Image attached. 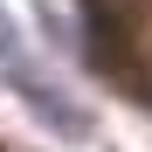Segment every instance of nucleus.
<instances>
[{
    "instance_id": "obj_1",
    "label": "nucleus",
    "mask_w": 152,
    "mask_h": 152,
    "mask_svg": "<svg viewBox=\"0 0 152 152\" xmlns=\"http://www.w3.org/2000/svg\"><path fill=\"white\" fill-rule=\"evenodd\" d=\"M7 83L21 90V104H28V111H35L42 124H56L62 138H83V132H90V118H83V104H69V97H62L56 83H48V76H42L35 62H21V69H7Z\"/></svg>"
}]
</instances>
